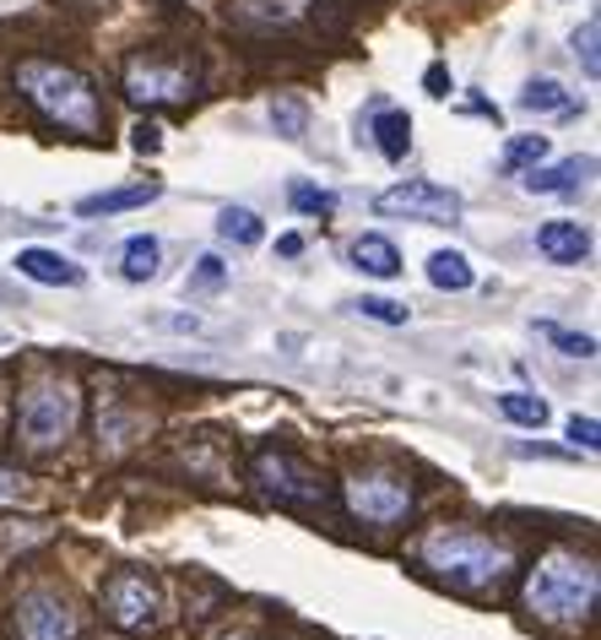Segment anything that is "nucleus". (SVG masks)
<instances>
[{"label": "nucleus", "mask_w": 601, "mask_h": 640, "mask_svg": "<svg viewBox=\"0 0 601 640\" xmlns=\"http://www.w3.org/2000/svg\"><path fill=\"white\" fill-rule=\"evenodd\" d=\"M196 288H211V283H223V260L217 256H200V266H196V277H190Z\"/></svg>", "instance_id": "nucleus-29"}, {"label": "nucleus", "mask_w": 601, "mask_h": 640, "mask_svg": "<svg viewBox=\"0 0 601 640\" xmlns=\"http://www.w3.org/2000/svg\"><path fill=\"white\" fill-rule=\"evenodd\" d=\"M130 147H136V152H158V147H162L158 126H136V136H130Z\"/></svg>", "instance_id": "nucleus-30"}, {"label": "nucleus", "mask_w": 601, "mask_h": 640, "mask_svg": "<svg viewBox=\"0 0 601 640\" xmlns=\"http://www.w3.org/2000/svg\"><path fill=\"white\" fill-rule=\"evenodd\" d=\"M17 494H22V472L0 467V500H17Z\"/></svg>", "instance_id": "nucleus-32"}, {"label": "nucleus", "mask_w": 601, "mask_h": 640, "mask_svg": "<svg viewBox=\"0 0 601 640\" xmlns=\"http://www.w3.org/2000/svg\"><path fill=\"white\" fill-rule=\"evenodd\" d=\"M158 256H162V245L152 239V234L125 239V260H120L125 283H147V277H158Z\"/></svg>", "instance_id": "nucleus-18"}, {"label": "nucleus", "mask_w": 601, "mask_h": 640, "mask_svg": "<svg viewBox=\"0 0 601 640\" xmlns=\"http://www.w3.org/2000/svg\"><path fill=\"white\" fill-rule=\"evenodd\" d=\"M17 272H22V277H33V283H43V288H81V266H77V260H66L60 250H43V245L17 250Z\"/></svg>", "instance_id": "nucleus-12"}, {"label": "nucleus", "mask_w": 601, "mask_h": 640, "mask_svg": "<svg viewBox=\"0 0 601 640\" xmlns=\"http://www.w3.org/2000/svg\"><path fill=\"white\" fill-rule=\"evenodd\" d=\"M272 126H277L287 141H298L304 126H309V109H304L298 98H272Z\"/></svg>", "instance_id": "nucleus-23"}, {"label": "nucleus", "mask_w": 601, "mask_h": 640, "mask_svg": "<svg viewBox=\"0 0 601 640\" xmlns=\"http://www.w3.org/2000/svg\"><path fill=\"white\" fill-rule=\"evenodd\" d=\"M569 440H574V445H585V451H597V445H601V424L574 413V419H569Z\"/></svg>", "instance_id": "nucleus-28"}, {"label": "nucleus", "mask_w": 601, "mask_h": 640, "mask_svg": "<svg viewBox=\"0 0 601 640\" xmlns=\"http://www.w3.org/2000/svg\"><path fill=\"white\" fill-rule=\"evenodd\" d=\"M304 250V234H282L277 239V256H298Z\"/></svg>", "instance_id": "nucleus-33"}, {"label": "nucleus", "mask_w": 601, "mask_h": 640, "mask_svg": "<svg viewBox=\"0 0 601 640\" xmlns=\"http://www.w3.org/2000/svg\"><path fill=\"white\" fill-rule=\"evenodd\" d=\"M11 87L39 109L49 126L71 130V136H98V130H104V98H98V87L87 82L77 66L28 55V60H17Z\"/></svg>", "instance_id": "nucleus-2"}, {"label": "nucleus", "mask_w": 601, "mask_h": 640, "mask_svg": "<svg viewBox=\"0 0 601 640\" xmlns=\"http://www.w3.org/2000/svg\"><path fill=\"white\" fill-rule=\"evenodd\" d=\"M374 147H380L391 164H401L406 147H412V120H406L401 109H380V115H374Z\"/></svg>", "instance_id": "nucleus-17"}, {"label": "nucleus", "mask_w": 601, "mask_h": 640, "mask_svg": "<svg viewBox=\"0 0 601 640\" xmlns=\"http://www.w3.org/2000/svg\"><path fill=\"white\" fill-rule=\"evenodd\" d=\"M597 33H601V22H597V17H585V28H580V33H574V60H580V66H585V77H591V82H597V77H601Z\"/></svg>", "instance_id": "nucleus-25"}, {"label": "nucleus", "mask_w": 601, "mask_h": 640, "mask_svg": "<svg viewBox=\"0 0 601 640\" xmlns=\"http://www.w3.org/2000/svg\"><path fill=\"white\" fill-rule=\"evenodd\" d=\"M81 391L71 381H33L17 396V440L28 451H55L77 434Z\"/></svg>", "instance_id": "nucleus-4"}, {"label": "nucleus", "mask_w": 601, "mask_h": 640, "mask_svg": "<svg viewBox=\"0 0 601 640\" xmlns=\"http://www.w3.org/2000/svg\"><path fill=\"white\" fill-rule=\"evenodd\" d=\"M536 332L553 342L563 358H597V337H574V332H563V326H553V321H542Z\"/></svg>", "instance_id": "nucleus-24"}, {"label": "nucleus", "mask_w": 601, "mask_h": 640, "mask_svg": "<svg viewBox=\"0 0 601 640\" xmlns=\"http://www.w3.org/2000/svg\"><path fill=\"white\" fill-rule=\"evenodd\" d=\"M548 158V136H510V147H504V169L521 174V169H536Z\"/></svg>", "instance_id": "nucleus-22"}, {"label": "nucleus", "mask_w": 601, "mask_h": 640, "mask_svg": "<svg viewBox=\"0 0 601 640\" xmlns=\"http://www.w3.org/2000/svg\"><path fill=\"white\" fill-rule=\"evenodd\" d=\"M499 413H504L510 424H525V429H542V424H548V402H542V396H525V391H510V396H499Z\"/></svg>", "instance_id": "nucleus-21"}, {"label": "nucleus", "mask_w": 601, "mask_h": 640, "mask_svg": "<svg viewBox=\"0 0 601 640\" xmlns=\"http://www.w3.org/2000/svg\"><path fill=\"white\" fill-rule=\"evenodd\" d=\"M597 592H601V570L591 554L580 549H553L531 564L525 575V608L548 624H580L597 613Z\"/></svg>", "instance_id": "nucleus-3"}, {"label": "nucleus", "mask_w": 601, "mask_h": 640, "mask_svg": "<svg viewBox=\"0 0 601 640\" xmlns=\"http://www.w3.org/2000/svg\"><path fill=\"white\" fill-rule=\"evenodd\" d=\"M200 71L185 55H136L125 66V98L136 109H185L196 98Z\"/></svg>", "instance_id": "nucleus-5"}, {"label": "nucleus", "mask_w": 601, "mask_h": 640, "mask_svg": "<svg viewBox=\"0 0 601 640\" xmlns=\"http://www.w3.org/2000/svg\"><path fill=\"white\" fill-rule=\"evenodd\" d=\"M521 109H531V115H574V98H569L559 82L542 77V82H531L521 92Z\"/></svg>", "instance_id": "nucleus-20"}, {"label": "nucleus", "mask_w": 601, "mask_h": 640, "mask_svg": "<svg viewBox=\"0 0 601 640\" xmlns=\"http://www.w3.org/2000/svg\"><path fill=\"white\" fill-rule=\"evenodd\" d=\"M249 477L277 505H325L321 472L309 467V462H298L293 451H282V445H260L255 462H249Z\"/></svg>", "instance_id": "nucleus-7"}, {"label": "nucleus", "mask_w": 601, "mask_h": 640, "mask_svg": "<svg viewBox=\"0 0 601 640\" xmlns=\"http://www.w3.org/2000/svg\"><path fill=\"white\" fill-rule=\"evenodd\" d=\"M423 87H428V98H444V92H450V71H444V66H428Z\"/></svg>", "instance_id": "nucleus-31"}, {"label": "nucleus", "mask_w": 601, "mask_h": 640, "mask_svg": "<svg viewBox=\"0 0 601 640\" xmlns=\"http://www.w3.org/2000/svg\"><path fill=\"white\" fill-rule=\"evenodd\" d=\"M98 602H104V619L115 624V630H125V636H147L152 624H158V581L147 575V570H136V564H120L109 581H104V592H98Z\"/></svg>", "instance_id": "nucleus-8"}, {"label": "nucleus", "mask_w": 601, "mask_h": 640, "mask_svg": "<svg viewBox=\"0 0 601 640\" xmlns=\"http://www.w3.org/2000/svg\"><path fill=\"white\" fill-rule=\"evenodd\" d=\"M11 636L17 640H77V608L49 592V587H33L11 602Z\"/></svg>", "instance_id": "nucleus-9"}, {"label": "nucleus", "mask_w": 601, "mask_h": 640, "mask_svg": "<svg viewBox=\"0 0 601 640\" xmlns=\"http://www.w3.org/2000/svg\"><path fill=\"white\" fill-rule=\"evenodd\" d=\"M342 500H347L353 521H368V526H401V521L412 515V505H417L412 477H406V472H380V467L347 472Z\"/></svg>", "instance_id": "nucleus-6"}, {"label": "nucleus", "mask_w": 601, "mask_h": 640, "mask_svg": "<svg viewBox=\"0 0 601 640\" xmlns=\"http://www.w3.org/2000/svg\"><path fill=\"white\" fill-rule=\"evenodd\" d=\"M162 185H120V190H98V196H81L77 217H115V213H136L147 201H158Z\"/></svg>", "instance_id": "nucleus-13"}, {"label": "nucleus", "mask_w": 601, "mask_h": 640, "mask_svg": "<svg viewBox=\"0 0 601 640\" xmlns=\"http://www.w3.org/2000/svg\"><path fill=\"white\" fill-rule=\"evenodd\" d=\"M234 640H244V636H234Z\"/></svg>", "instance_id": "nucleus-35"}, {"label": "nucleus", "mask_w": 601, "mask_h": 640, "mask_svg": "<svg viewBox=\"0 0 601 640\" xmlns=\"http://www.w3.org/2000/svg\"><path fill=\"white\" fill-rule=\"evenodd\" d=\"M353 266L368 277H401V250L385 234H358L353 239Z\"/></svg>", "instance_id": "nucleus-15"}, {"label": "nucleus", "mask_w": 601, "mask_h": 640, "mask_svg": "<svg viewBox=\"0 0 601 640\" xmlns=\"http://www.w3.org/2000/svg\"><path fill=\"white\" fill-rule=\"evenodd\" d=\"M217 234L228 239V245H239V250H249V245H260L266 239V223L249 213V207H228V213L217 217Z\"/></svg>", "instance_id": "nucleus-19"}, {"label": "nucleus", "mask_w": 601, "mask_h": 640, "mask_svg": "<svg viewBox=\"0 0 601 640\" xmlns=\"http://www.w3.org/2000/svg\"><path fill=\"white\" fill-rule=\"evenodd\" d=\"M162 326H174V332H196L200 321L196 315H162Z\"/></svg>", "instance_id": "nucleus-34"}, {"label": "nucleus", "mask_w": 601, "mask_h": 640, "mask_svg": "<svg viewBox=\"0 0 601 640\" xmlns=\"http://www.w3.org/2000/svg\"><path fill=\"white\" fill-rule=\"evenodd\" d=\"M417 564L423 575H434L450 592H466V598H482V592H499L510 575H515V554L487 538V532H472V526H434L423 543H417Z\"/></svg>", "instance_id": "nucleus-1"}, {"label": "nucleus", "mask_w": 601, "mask_h": 640, "mask_svg": "<svg viewBox=\"0 0 601 640\" xmlns=\"http://www.w3.org/2000/svg\"><path fill=\"white\" fill-rule=\"evenodd\" d=\"M536 250L553 260V266H580V260L591 256V234L580 223H569V217H553V223L536 228Z\"/></svg>", "instance_id": "nucleus-11"}, {"label": "nucleus", "mask_w": 601, "mask_h": 640, "mask_svg": "<svg viewBox=\"0 0 601 640\" xmlns=\"http://www.w3.org/2000/svg\"><path fill=\"white\" fill-rule=\"evenodd\" d=\"M287 196H293V207H298V213H336V196L321 190V185H293Z\"/></svg>", "instance_id": "nucleus-27"}, {"label": "nucleus", "mask_w": 601, "mask_h": 640, "mask_svg": "<svg viewBox=\"0 0 601 640\" xmlns=\"http://www.w3.org/2000/svg\"><path fill=\"white\" fill-rule=\"evenodd\" d=\"M380 217H417V223H461V196L444 190L434 179H406L374 196Z\"/></svg>", "instance_id": "nucleus-10"}, {"label": "nucleus", "mask_w": 601, "mask_h": 640, "mask_svg": "<svg viewBox=\"0 0 601 640\" xmlns=\"http://www.w3.org/2000/svg\"><path fill=\"white\" fill-rule=\"evenodd\" d=\"M353 309H358V315H368V321H380V326H406V321H412V309H406V304H396V299H358Z\"/></svg>", "instance_id": "nucleus-26"}, {"label": "nucleus", "mask_w": 601, "mask_h": 640, "mask_svg": "<svg viewBox=\"0 0 601 640\" xmlns=\"http://www.w3.org/2000/svg\"><path fill=\"white\" fill-rule=\"evenodd\" d=\"M428 283L444 288V294H466L477 283V272H472V260L461 256V250H434L428 256Z\"/></svg>", "instance_id": "nucleus-16"}, {"label": "nucleus", "mask_w": 601, "mask_h": 640, "mask_svg": "<svg viewBox=\"0 0 601 640\" xmlns=\"http://www.w3.org/2000/svg\"><path fill=\"white\" fill-rule=\"evenodd\" d=\"M591 174V158H563V164H536V169H525L521 174V185L531 190V196H569L580 179Z\"/></svg>", "instance_id": "nucleus-14"}]
</instances>
